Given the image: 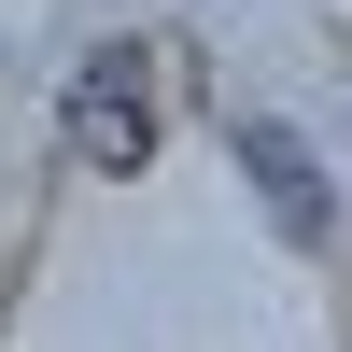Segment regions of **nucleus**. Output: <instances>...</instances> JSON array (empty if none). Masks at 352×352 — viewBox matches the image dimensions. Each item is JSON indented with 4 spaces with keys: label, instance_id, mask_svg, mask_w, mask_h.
I'll return each instance as SVG.
<instances>
[{
    "label": "nucleus",
    "instance_id": "2",
    "mask_svg": "<svg viewBox=\"0 0 352 352\" xmlns=\"http://www.w3.org/2000/svg\"><path fill=\"white\" fill-rule=\"evenodd\" d=\"M226 155L254 169V197H268V226H282L296 254H324V240H338V184H324V155H310L282 113H240V127H226Z\"/></svg>",
    "mask_w": 352,
    "mask_h": 352
},
{
    "label": "nucleus",
    "instance_id": "1",
    "mask_svg": "<svg viewBox=\"0 0 352 352\" xmlns=\"http://www.w3.org/2000/svg\"><path fill=\"white\" fill-rule=\"evenodd\" d=\"M56 155L99 169V184L155 169V56H141V43H99V56L71 71V99H56Z\"/></svg>",
    "mask_w": 352,
    "mask_h": 352
}]
</instances>
